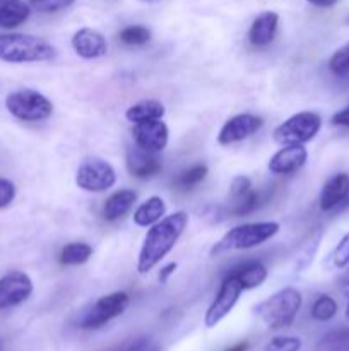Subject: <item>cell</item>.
<instances>
[{"label":"cell","instance_id":"6da1fadb","mask_svg":"<svg viewBox=\"0 0 349 351\" xmlns=\"http://www.w3.org/2000/svg\"><path fill=\"white\" fill-rule=\"evenodd\" d=\"M188 225V215L185 211H177L151 226L144 237L142 249L137 259V273L147 274L157 266L177 245L178 239Z\"/></svg>","mask_w":349,"mask_h":351},{"label":"cell","instance_id":"7a4b0ae2","mask_svg":"<svg viewBox=\"0 0 349 351\" xmlns=\"http://www.w3.org/2000/svg\"><path fill=\"white\" fill-rule=\"evenodd\" d=\"M57 57V48L43 38L24 33L0 34V60L7 64L50 62Z\"/></svg>","mask_w":349,"mask_h":351},{"label":"cell","instance_id":"3957f363","mask_svg":"<svg viewBox=\"0 0 349 351\" xmlns=\"http://www.w3.org/2000/svg\"><path fill=\"white\" fill-rule=\"evenodd\" d=\"M301 304L303 298L300 291L293 287H287L260 302L255 307V314L267 328L283 329L293 324Z\"/></svg>","mask_w":349,"mask_h":351},{"label":"cell","instance_id":"277c9868","mask_svg":"<svg viewBox=\"0 0 349 351\" xmlns=\"http://www.w3.org/2000/svg\"><path fill=\"white\" fill-rule=\"evenodd\" d=\"M279 223L277 221H259L246 223V225L235 226L229 230L218 243L211 249V256H222V254L235 252V250H246L253 247L262 245L263 242L272 239L279 232Z\"/></svg>","mask_w":349,"mask_h":351},{"label":"cell","instance_id":"5b68a950","mask_svg":"<svg viewBox=\"0 0 349 351\" xmlns=\"http://www.w3.org/2000/svg\"><path fill=\"white\" fill-rule=\"evenodd\" d=\"M7 112L23 122H41L50 119L53 113V103L36 89H17L7 95Z\"/></svg>","mask_w":349,"mask_h":351},{"label":"cell","instance_id":"8992f818","mask_svg":"<svg viewBox=\"0 0 349 351\" xmlns=\"http://www.w3.org/2000/svg\"><path fill=\"white\" fill-rule=\"evenodd\" d=\"M322 119L313 112L294 113L274 130V141L281 146L310 143L320 132Z\"/></svg>","mask_w":349,"mask_h":351},{"label":"cell","instance_id":"52a82bcc","mask_svg":"<svg viewBox=\"0 0 349 351\" xmlns=\"http://www.w3.org/2000/svg\"><path fill=\"white\" fill-rule=\"evenodd\" d=\"M129 307V295L125 291H115V293L105 295L98 298L89 308H86L79 317L77 326L81 329H98L109 322L112 319L118 317Z\"/></svg>","mask_w":349,"mask_h":351},{"label":"cell","instance_id":"ba28073f","mask_svg":"<svg viewBox=\"0 0 349 351\" xmlns=\"http://www.w3.org/2000/svg\"><path fill=\"white\" fill-rule=\"evenodd\" d=\"M75 184L86 192H105L116 184V171L106 160L86 158L75 171Z\"/></svg>","mask_w":349,"mask_h":351},{"label":"cell","instance_id":"9c48e42d","mask_svg":"<svg viewBox=\"0 0 349 351\" xmlns=\"http://www.w3.org/2000/svg\"><path fill=\"white\" fill-rule=\"evenodd\" d=\"M243 293V287L240 285V281L236 280L233 274L222 280L221 288H219L218 295H216L214 302L211 304V307L207 308L204 317V324L209 329L216 328L226 315H229V312L235 308L236 302L240 300V295Z\"/></svg>","mask_w":349,"mask_h":351},{"label":"cell","instance_id":"30bf717a","mask_svg":"<svg viewBox=\"0 0 349 351\" xmlns=\"http://www.w3.org/2000/svg\"><path fill=\"white\" fill-rule=\"evenodd\" d=\"M263 125V120L252 113H240L231 117L218 134V143L221 146H231V144L242 143L250 136L259 132Z\"/></svg>","mask_w":349,"mask_h":351},{"label":"cell","instance_id":"8fae6325","mask_svg":"<svg viewBox=\"0 0 349 351\" xmlns=\"http://www.w3.org/2000/svg\"><path fill=\"white\" fill-rule=\"evenodd\" d=\"M33 293V281L26 273L12 271L0 278V311L16 307Z\"/></svg>","mask_w":349,"mask_h":351},{"label":"cell","instance_id":"7c38bea8","mask_svg":"<svg viewBox=\"0 0 349 351\" xmlns=\"http://www.w3.org/2000/svg\"><path fill=\"white\" fill-rule=\"evenodd\" d=\"M133 141L137 146L151 153H161L168 146L170 141V130L163 120H149V122L135 123L132 129Z\"/></svg>","mask_w":349,"mask_h":351},{"label":"cell","instance_id":"4fadbf2b","mask_svg":"<svg viewBox=\"0 0 349 351\" xmlns=\"http://www.w3.org/2000/svg\"><path fill=\"white\" fill-rule=\"evenodd\" d=\"M308 160V151L303 144L284 146L270 158L269 170L274 175H293L305 167Z\"/></svg>","mask_w":349,"mask_h":351},{"label":"cell","instance_id":"5bb4252c","mask_svg":"<svg viewBox=\"0 0 349 351\" xmlns=\"http://www.w3.org/2000/svg\"><path fill=\"white\" fill-rule=\"evenodd\" d=\"M127 168L137 178H151L163 170L161 160L156 153L142 149L140 146H130L127 149Z\"/></svg>","mask_w":349,"mask_h":351},{"label":"cell","instance_id":"9a60e30c","mask_svg":"<svg viewBox=\"0 0 349 351\" xmlns=\"http://www.w3.org/2000/svg\"><path fill=\"white\" fill-rule=\"evenodd\" d=\"M72 48L79 57L91 60V58H99L106 55L108 43L99 31L91 29V27H82L72 36Z\"/></svg>","mask_w":349,"mask_h":351},{"label":"cell","instance_id":"2e32d148","mask_svg":"<svg viewBox=\"0 0 349 351\" xmlns=\"http://www.w3.org/2000/svg\"><path fill=\"white\" fill-rule=\"evenodd\" d=\"M279 26V16L272 10L260 12L248 29V40L253 47H267L274 41Z\"/></svg>","mask_w":349,"mask_h":351},{"label":"cell","instance_id":"e0dca14e","mask_svg":"<svg viewBox=\"0 0 349 351\" xmlns=\"http://www.w3.org/2000/svg\"><path fill=\"white\" fill-rule=\"evenodd\" d=\"M349 195V175L335 173L324 184L320 194V208L324 211H332Z\"/></svg>","mask_w":349,"mask_h":351},{"label":"cell","instance_id":"ac0fdd59","mask_svg":"<svg viewBox=\"0 0 349 351\" xmlns=\"http://www.w3.org/2000/svg\"><path fill=\"white\" fill-rule=\"evenodd\" d=\"M135 201L137 194L133 191H130V189L116 191L115 194H112L105 201V206H103V216H105V219H108V221H115V219L123 218V216L132 209Z\"/></svg>","mask_w":349,"mask_h":351},{"label":"cell","instance_id":"d6986e66","mask_svg":"<svg viewBox=\"0 0 349 351\" xmlns=\"http://www.w3.org/2000/svg\"><path fill=\"white\" fill-rule=\"evenodd\" d=\"M31 9L23 0H0V27L14 29L26 23Z\"/></svg>","mask_w":349,"mask_h":351},{"label":"cell","instance_id":"ffe728a7","mask_svg":"<svg viewBox=\"0 0 349 351\" xmlns=\"http://www.w3.org/2000/svg\"><path fill=\"white\" fill-rule=\"evenodd\" d=\"M164 113H166V108H164V105L161 101H156V99H142V101L129 106V110L125 112V119L135 125V123L163 119Z\"/></svg>","mask_w":349,"mask_h":351},{"label":"cell","instance_id":"44dd1931","mask_svg":"<svg viewBox=\"0 0 349 351\" xmlns=\"http://www.w3.org/2000/svg\"><path fill=\"white\" fill-rule=\"evenodd\" d=\"M229 274H233L240 281L243 290H253V288H259L267 280V274L269 273H267L266 266L262 263H259V261H248V263L235 267L233 273Z\"/></svg>","mask_w":349,"mask_h":351},{"label":"cell","instance_id":"7402d4cb","mask_svg":"<svg viewBox=\"0 0 349 351\" xmlns=\"http://www.w3.org/2000/svg\"><path fill=\"white\" fill-rule=\"evenodd\" d=\"M166 213V204L161 197L153 195L147 201H144L139 208L133 213V223L137 226H153L156 225L159 219L164 218Z\"/></svg>","mask_w":349,"mask_h":351},{"label":"cell","instance_id":"603a6c76","mask_svg":"<svg viewBox=\"0 0 349 351\" xmlns=\"http://www.w3.org/2000/svg\"><path fill=\"white\" fill-rule=\"evenodd\" d=\"M92 256V247L86 242H72L62 249L60 261L62 266H81L89 261Z\"/></svg>","mask_w":349,"mask_h":351},{"label":"cell","instance_id":"cb8c5ba5","mask_svg":"<svg viewBox=\"0 0 349 351\" xmlns=\"http://www.w3.org/2000/svg\"><path fill=\"white\" fill-rule=\"evenodd\" d=\"M335 314H337V304L328 295H320L311 307V317L318 322L331 321Z\"/></svg>","mask_w":349,"mask_h":351},{"label":"cell","instance_id":"d4e9b609","mask_svg":"<svg viewBox=\"0 0 349 351\" xmlns=\"http://www.w3.org/2000/svg\"><path fill=\"white\" fill-rule=\"evenodd\" d=\"M205 177H207V167H205V165H194V167L188 168L187 171H183V173L174 180V184H177V187H180L181 191H190V189L197 187Z\"/></svg>","mask_w":349,"mask_h":351},{"label":"cell","instance_id":"484cf974","mask_svg":"<svg viewBox=\"0 0 349 351\" xmlns=\"http://www.w3.org/2000/svg\"><path fill=\"white\" fill-rule=\"evenodd\" d=\"M328 69L337 77H349V41L334 51L328 60Z\"/></svg>","mask_w":349,"mask_h":351},{"label":"cell","instance_id":"4316f807","mask_svg":"<svg viewBox=\"0 0 349 351\" xmlns=\"http://www.w3.org/2000/svg\"><path fill=\"white\" fill-rule=\"evenodd\" d=\"M320 240H322V232L318 230V232L311 237L310 242H308L307 245L301 249V252L298 254L296 264H294V271H296V273H301V271L307 269V267L310 266V263L313 261L315 254H317L318 245H320Z\"/></svg>","mask_w":349,"mask_h":351},{"label":"cell","instance_id":"83f0119b","mask_svg":"<svg viewBox=\"0 0 349 351\" xmlns=\"http://www.w3.org/2000/svg\"><path fill=\"white\" fill-rule=\"evenodd\" d=\"M120 40L130 47H140L151 40V31L146 26H129L120 31Z\"/></svg>","mask_w":349,"mask_h":351},{"label":"cell","instance_id":"f1b7e54d","mask_svg":"<svg viewBox=\"0 0 349 351\" xmlns=\"http://www.w3.org/2000/svg\"><path fill=\"white\" fill-rule=\"evenodd\" d=\"M259 204V192L252 191L248 192L243 197L236 199V201H231V208H229V215L233 216H245L250 215L253 209Z\"/></svg>","mask_w":349,"mask_h":351},{"label":"cell","instance_id":"f546056e","mask_svg":"<svg viewBox=\"0 0 349 351\" xmlns=\"http://www.w3.org/2000/svg\"><path fill=\"white\" fill-rule=\"evenodd\" d=\"M328 261H331L332 267H337V269L349 266V233L342 237L341 242L335 245V249L332 250Z\"/></svg>","mask_w":349,"mask_h":351},{"label":"cell","instance_id":"4dcf8cb0","mask_svg":"<svg viewBox=\"0 0 349 351\" xmlns=\"http://www.w3.org/2000/svg\"><path fill=\"white\" fill-rule=\"evenodd\" d=\"M301 350V339L294 338V336H277V338L270 339L266 345L263 351H300Z\"/></svg>","mask_w":349,"mask_h":351},{"label":"cell","instance_id":"1f68e13d","mask_svg":"<svg viewBox=\"0 0 349 351\" xmlns=\"http://www.w3.org/2000/svg\"><path fill=\"white\" fill-rule=\"evenodd\" d=\"M75 0H31V7L38 12L43 14H51L57 12V10L67 9L68 5H72Z\"/></svg>","mask_w":349,"mask_h":351},{"label":"cell","instance_id":"d6a6232c","mask_svg":"<svg viewBox=\"0 0 349 351\" xmlns=\"http://www.w3.org/2000/svg\"><path fill=\"white\" fill-rule=\"evenodd\" d=\"M252 191H253L252 180H250L248 177H245V175H238V177L233 178L231 182V187H229V197H231V201H236V199L243 197V195H246Z\"/></svg>","mask_w":349,"mask_h":351},{"label":"cell","instance_id":"836d02e7","mask_svg":"<svg viewBox=\"0 0 349 351\" xmlns=\"http://www.w3.org/2000/svg\"><path fill=\"white\" fill-rule=\"evenodd\" d=\"M16 185L10 180H7V178H0V209L9 208L14 202V199H16Z\"/></svg>","mask_w":349,"mask_h":351},{"label":"cell","instance_id":"e575fe53","mask_svg":"<svg viewBox=\"0 0 349 351\" xmlns=\"http://www.w3.org/2000/svg\"><path fill=\"white\" fill-rule=\"evenodd\" d=\"M332 125L348 127L349 129V106H346V108H342L341 112H337L332 117Z\"/></svg>","mask_w":349,"mask_h":351},{"label":"cell","instance_id":"d590c367","mask_svg":"<svg viewBox=\"0 0 349 351\" xmlns=\"http://www.w3.org/2000/svg\"><path fill=\"white\" fill-rule=\"evenodd\" d=\"M178 269V264L177 263H170V264H166V266L164 267H161V271H159V283H168V280H170V276L171 274H174V271Z\"/></svg>","mask_w":349,"mask_h":351},{"label":"cell","instance_id":"8d00e7d4","mask_svg":"<svg viewBox=\"0 0 349 351\" xmlns=\"http://www.w3.org/2000/svg\"><path fill=\"white\" fill-rule=\"evenodd\" d=\"M310 2L311 5H317V7H332L337 0H307Z\"/></svg>","mask_w":349,"mask_h":351},{"label":"cell","instance_id":"74e56055","mask_svg":"<svg viewBox=\"0 0 349 351\" xmlns=\"http://www.w3.org/2000/svg\"><path fill=\"white\" fill-rule=\"evenodd\" d=\"M246 350H248V343L243 341V343H238V345L231 346V348H228L224 351H246Z\"/></svg>","mask_w":349,"mask_h":351},{"label":"cell","instance_id":"f35d334b","mask_svg":"<svg viewBox=\"0 0 349 351\" xmlns=\"http://www.w3.org/2000/svg\"><path fill=\"white\" fill-rule=\"evenodd\" d=\"M342 283H344V287H346V288H349V269L346 271L344 278H342Z\"/></svg>","mask_w":349,"mask_h":351},{"label":"cell","instance_id":"ab89813d","mask_svg":"<svg viewBox=\"0 0 349 351\" xmlns=\"http://www.w3.org/2000/svg\"><path fill=\"white\" fill-rule=\"evenodd\" d=\"M346 317L349 319V302H348V307H346Z\"/></svg>","mask_w":349,"mask_h":351},{"label":"cell","instance_id":"60d3db41","mask_svg":"<svg viewBox=\"0 0 349 351\" xmlns=\"http://www.w3.org/2000/svg\"><path fill=\"white\" fill-rule=\"evenodd\" d=\"M0 351H2V343H0Z\"/></svg>","mask_w":349,"mask_h":351}]
</instances>
